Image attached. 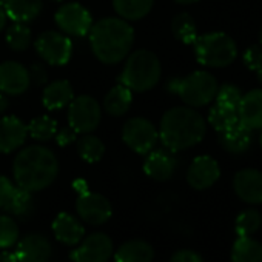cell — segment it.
<instances>
[{"instance_id": "cell-1", "label": "cell", "mask_w": 262, "mask_h": 262, "mask_svg": "<svg viewBox=\"0 0 262 262\" xmlns=\"http://www.w3.org/2000/svg\"><path fill=\"white\" fill-rule=\"evenodd\" d=\"M159 139L171 153L198 145L207 131L205 119L191 106H174L168 110L159 125Z\"/></svg>"}, {"instance_id": "cell-2", "label": "cell", "mask_w": 262, "mask_h": 262, "mask_svg": "<svg viewBox=\"0 0 262 262\" xmlns=\"http://www.w3.org/2000/svg\"><path fill=\"white\" fill-rule=\"evenodd\" d=\"M88 37L94 56L105 65H116L133 48L135 30L120 17H106L93 24Z\"/></svg>"}, {"instance_id": "cell-3", "label": "cell", "mask_w": 262, "mask_h": 262, "mask_svg": "<svg viewBox=\"0 0 262 262\" xmlns=\"http://www.w3.org/2000/svg\"><path fill=\"white\" fill-rule=\"evenodd\" d=\"M13 174L17 187L36 193L56 181L59 161L50 148L31 145L17 153L13 164Z\"/></svg>"}, {"instance_id": "cell-4", "label": "cell", "mask_w": 262, "mask_h": 262, "mask_svg": "<svg viewBox=\"0 0 262 262\" xmlns=\"http://www.w3.org/2000/svg\"><path fill=\"white\" fill-rule=\"evenodd\" d=\"M162 74V67L158 56L148 50H138L126 56L125 67L119 76V83L131 91L144 93L153 90Z\"/></svg>"}, {"instance_id": "cell-5", "label": "cell", "mask_w": 262, "mask_h": 262, "mask_svg": "<svg viewBox=\"0 0 262 262\" xmlns=\"http://www.w3.org/2000/svg\"><path fill=\"white\" fill-rule=\"evenodd\" d=\"M217 88L216 77L208 71H193L185 77H171L167 82V91L179 96L191 108H201L214 100Z\"/></svg>"}, {"instance_id": "cell-6", "label": "cell", "mask_w": 262, "mask_h": 262, "mask_svg": "<svg viewBox=\"0 0 262 262\" xmlns=\"http://www.w3.org/2000/svg\"><path fill=\"white\" fill-rule=\"evenodd\" d=\"M193 47L198 62L210 68L230 67L237 57V45L225 33H207L198 36Z\"/></svg>"}, {"instance_id": "cell-7", "label": "cell", "mask_w": 262, "mask_h": 262, "mask_svg": "<svg viewBox=\"0 0 262 262\" xmlns=\"http://www.w3.org/2000/svg\"><path fill=\"white\" fill-rule=\"evenodd\" d=\"M125 145L138 155H148L159 141V131L145 117H131L122 128Z\"/></svg>"}, {"instance_id": "cell-8", "label": "cell", "mask_w": 262, "mask_h": 262, "mask_svg": "<svg viewBox=\"0 0 262 262\" xmlns=\"http://www.w3.org/2000/svg\"><path fill=\"white\" fill-rule=\"evenodd\" d=\"M102 119V110L99 102L86 94L74 97L68 105L70 128L77 135H88L94 131Z\"/></svg>"}, {"instance_id": "cell-9", "label": "cell", "mask_w": 262, "mask_h": 262, "mask_svg": "<svg viewBox=\"0 0 262 262\" xmlns=\"http://www.w3.org/2000/svg\"><path fill=\"white\" fill-rule=\"evenodd\" d=\"M36 51L40 59L50 65H67L73 54L71 39L57 31H45L36 40Z\"/></svg>"}, {"instance_id": "cell-10", "label": "cell", "mask_w": 262, "mask_h": 262, "mask_svg": "<svg viewBox=\"0 0 262 262\" xmlns=\"http://www.w3.org/2000/svg\"><path fill=\"white\" fill-rule=\"evenodd\" d=\"M56 25L67 34L68 37H85L88 36L91 27H93V19L90 11L76 2H68L63 4L54 16Z\"/></svg>"}, {"instance_id": "cell-11", "label": "cell", "mask_w": 262, "mask_h": 262, "mask_svg": "<svg viewBox=\"0 0 262 262\" xmlns=\"http://www.w3.org/2000/svg\"><path fill=\"white\" fill-rule=\"evenodd\" d=\"M113 256V241L105 233H93L83 237L70 257L73 262H108Z\"/></svg>"}, {"instance_id": "cell-12", "label": "cell", "mask_w": 262, "mask_h": 262, "mask_svg": "<svg viewBox=\"0 0 262 262\" xmlns=\"http://www.w3.org/2000/svg\"><path fill=\"white\" fill-rule=\"evenodd\" d=\"M76 211L83 222L90 225H100L111 217L113 208L105 196L99 193L85 191L80 193L76 201Z\"/></svg>"}, {"instance_id": "cell-13", "label": "cell", "mask_w": 262, "mask_h": 262, "mask_svg": "<svg viewBox=\"0 0 262 262\" xmlns=\"http://www.w3.org/2000/svg\"><path fill=\"white\" fill-rule=\"evenodd\" d=\"M31 85L30 71L25 65L8 60L0 63V91L7 96H20Z\"/></svg>"}, {"instance_id": "cell-14", "label": "cell", "mask_w": 262, "mask_h": 262, "mask_svg": "<svg viewBox=\"0 0 262 262\" xmlns=\"http://www.w3.org/2000/svg\"><path fill=\"white\" fill-rule=\"evenodd\" d=\"M219 176L221 168L214 158L198 156L187 171V182L194 190H207L217 182Z\"/></svg>"}, {"instance_id": "cell-15", "label": "cell", "mask_w": 262, "mask_h": 262, "mask_svg": "<svg viewBox=\"0 0 262 262\" xmlns=\"http://www.w3.org/2000/svg\"><path fill=\"white\" fill-rule=\"evenodd\" d=\"M53 253L51 242L43 234L31 233L17 241V262H48Z\"/></svg>"}, {"instance_id": "cell-16", "label": "cell", "mask_w": 262, "mask_h": 262, "mask_svg": "<svg viewBox=\"0 0 262 262\" xmlns=\"http://www.w3.org/2000/svg\"><path fill=\"white\" fill-rule=\"evenodd\" d=\"M236 196L247 204H262V173L254 168H244L233 178Z\"/></svg>"}, {"instance_id": "cell-17", "label": "cell", "mask_w": 262, "mask_h": 262, "mask_svg": "<svg viewBox=\"0 0 262 262\" xmlns=\"http://www.w3.org/2000/svg\"><path fill=\"white\" fill-rule=\"evenodd\" d=\"M28 136L27 125L16 116L0 119V153H13L24 147Z\"/></svg>"}, {"instance_id": "cell-18", "label": "cell", "mask_w": 262, "mask_h": 262, "mask_svg": "<svg viewBox=\"0 0 262 262\" xmlns=\"http://www.w3.org/2000/svg\"><path fill=\"white\" fill-rule=\"evenodd\" d=\"M145 156L147 158L144 162V171L148 178L159 182L171 179V176L176 171L178 161L170 150H151Z\"/></svg>"}, {"instance_id": "cell-19", "label": "cell", "mask_w": 262, "mask_h": 262, "mask_svg": "<svg viewBox=\"0 0 262 262\" xmlns=\"http://www.w3.org/2000/svg\"><path fill=\"white\" fill-rule=\"evenodd\" d=\"M239 123L248 129H262V88H254L242 94L237 105Z\"/></svg>"}, {"instance_id": "cell-20", "label": "cell", "mask_w": 262, "mask_h": 262, "mask_svg": "<svg viewBox=\"0 0 262 262\" xmlns=\"http://www.w3.org/2000/svg\"><path fill=\"white\" fill-rule=\"evenodd\" d=\"M53 233L59 242L74 247L83 239L85 228L76 216L70 213H59L53 222Z\"/></svg>"}, {"instance_id": "cell-21", "label": "cell", "mask_w": 262, "mask_h": 262, "mask_svg": "<svg viewBox=\"0 0 262 262\" xmlns=\"http://www.w3.org/2000/svg\"><path fill=\"white\" fill-rule=\"evenodd\" d=\"M155 250L144 239H131L123 242L114 251V262H153Z\"/></svg>"}, {"instance_id": "cell-22", "label": "cell", "mask_w": 262, "mask_h": 262, "mask_svg": "<svg viewBox=\"0 0 262 262\" xmlns=\"http://www.w3.org/2000/svg\"><path fill=\"white\" fill-rule=\"evenodd\" d=\"M8 19L19 24H30L36 20L42 10L43 2L42 0H7L4 5Z\"/></svg>"}, {"instance_id": "cell-23", "label": "cell", "mask_w": 262, "mask_h": 262, "mask_svg": "<svg viewBox=\"0 0 262 262\" xmlns=\"http://www.w3.org/2000/svg\"><path fill=\"white\" fill-rule=\"evenodd\" d=\"M74 99L73 86L68 80H54L48 83L42 94V102L47 110H60L68 106L70 102Z\"/></svg>"}, {"instance_id": "cell-24", "label": "cell", "mask_w": 262, "mask_h": 262, "mask_svg": "<svg viewBox=\"0 0 262 262\" xmlns=\"http://www.w3.org/2000/svg\"><path fill=\"white\" fill-rule=\"evenodd\" d=\"M219 145L230 155H242L251 145V129L237 123L225 133H219Z\"/></svg>"}, {"instance_id": "cell-25", "label": "cell", "mask_w": 262, "mask_h": 262, "mask_svg": "<svg viewBox=\"0 0 262 262\" xmlns=\"http://www.w3.org/2000/svg\"><path fill=\"white\" fill-rule=\"evenodd\" d=\"M131 103H133V91L122 83L113 86L103 99L105 111L116 117L123 116L129 110Z\"/></svg>"}, {"instance_id": "cell-26", "label": "cell", "mask_w": 262, "mask_h": 262, "mask_svg": "<svg viewBox=\"0 0 262 262\" xmlns=\"http://www.w3.org/2000/svg\"><path fill=\"white\" fill-rule=\"evenodd\" d=\"M155 0H113L116 14L123 20H141L150 14Z\"/></svg>"}, {"instance_id": "cell-27", "label": "cell", "mask_w": 262, "mask_h": 262, "mask_svg": "<svg viewBox=\"0 0 262 262\" xmlns=\"http://www.w3.org/2000/svg\"><path fill=\"white\" fill-rule=\"evenodd\" d=\"M4 210L7 211V214H10L13 217L25 219V217L31 216V213L34 211L33 193L28 190H24L20 187H14V191L10 196L8 202L5 204Z\"/></svg>"}, {"instance_id": "cell-28", "label": "cell", "mask_w": 262, "mask_h": 262, "mask_svg": "<svg viewBox=\"0 0 262 262\" xmlns=\"http://www.w3.org/2000/svg\"><path fill=\"white\" fill-rule=\"evenodd\" d=\"M233 262H262V244L250 236H237L231 248Z\"/></svg>"}, {"instance_id": "cell-29", "label": "cell", "mask_w": 262, "mask_h": 262, "mask_svg": "<svg viewBox=\"0 0 262 262\" xmlns=\"http://www.w3.org/2000/svg\"><path fill=\"white\" fill-rule=\"evenodd\" d=\"M208 123L216 129L217 133H225L239 123L237 110L214 103V106L208 113Z\"/></svg>"}, {"instance_id": "cell-30", "label": "cell", "mask_w": 262, "mask_h": 262, "mask_svg": "<svg viewBox=\"0 0 262 262\" xmlns=\"http://www.w3.org/2000/svg\"><path fill=\"white\" fill-rule=\"evenodd\" d=\"M171 31H173L174 37L185 45H193L198 37L196 22L193 20V17L188 13H181L173 19Z\"/></svg>"}, {"instance_id": "cell-31", "label": "cell", "mask_w": 262, "mask_h": 262, "mask_svg": "<svg viewBox=\"0 0 262 262\" xmlns=\"http://www.w3.org/2000/svg\"><path fill=\"white\" fill-rule=\"evenodd\" d=\"M77 153L85 162L94 164L103 158L105 145L97 136H93L88 133V135H83L82 138L77 139Z\"/></svg>"}, {"instance_id": "cell-32", "label": "cell", "mask_w": 262, "mask_h": 262, "mask_svg": "<svg viewBox=\"0 0 262 262\" xmlns=\"http://www.w3.org/2000/svg\"><path fill=\"white\" fill-rule=\"evenodd\" d=\"M28 135L39 142L51 141L57 133V122L51 119L50 116H39L27 125Z\"/></svg>"}, {"instance_id": "cell-33", "label": "cell", "mask_w": 262, "mask_h": 262, "mask_svg": "<svg viewBox=\"0 0 262 262\" xmlns=\"http://www.w3.org/2000/svg\"><path fill=\"white\" fill-rule=\"evenodd\" d=\"M31 39H33V34H31V30L27 27V24L13 22V25L7 31V43L11 50L17 53L25 51L30 47Z\"/></svg>"}, {"instance_id": "cell-34", "label": "cell", "mask_w": 262, "mask_h": 262, "mask_svg": "<svg viewBox=\"0 0 262 262\" xmlns=\"http://www.w3.org/2000/svg\"><path fill=\"white\" fill-rule=\"evenodd\" d=\"M262 225V216L259 211L250 208V210H244L234 222V228L237 236H251L253 233H256Z\"/></svg>"}, {"instance_id": "cell-35", "label": "cell", "mask_w": 262, "mask_h": 262, "mask_svg": "<svg viewBox=\"0 0 262 262\" xmlns=\"http://www.w3.org/2000/svg\"><path fill=\"white\" fill-rule=\"evenodd\" d=\"M19 241V225L10 214H0V248H10Z\"/></svg>"}, {"instance_id": "cell-36", "label": "cell", "mask_w": 262, "mask_h": 262, "mask_svg": "<svg viewBox=\"0 0 262 262\" xmlns=\"http://www.w3.org/2000/svg\"><path fill=\"white\" fill-rule=\"evenodd\" d=\"M242 99V91L239 86L233 85V83H224L217 88V93H216V103L219 105H224V106H230V108H234L237 110V105Z\"/></svg>"}, {"instance_id": "cell-37", "label": "cell", "mask_w": 262, "mask_h": 262, "mask_svg": "<svg viewBox=\"0 0 262 262\" xmlns=\"http://www.w3.org/2000/svg\"><path fill=\"white\" fill-rule=\"evenodd\" d=\"M242 62L250 71H257L262 68V45H251L242 54Z\"/></svg>"}, {"instance_id": "cell-38", "label": "cell", "mask_w": 262, "mask_h": 262, "mask_svg": "<svg viewBox=\"0 0 262 262\" xmlns=\"http://www.w3.org/2000/svg\"><path fill=\"white\" fill-rule=\"evenodd\" d=\"M30 71V79H31V83L34 85H45L47 83V79H48V74H47V70L42 63H33L31 68L28 70Z\"/></svg>"}, {"instance_id": "cell-39", "label": "cell", "mask_w": 262, "mask_h": 262, "mask_svg": "<svg viewBox=\"0 0 262 262\" xmlns=\"http://www.w3.org/2000/svg\"><path fill=\"white\" fill-rule=\"evenodd\" d=\"M170 262H204V259L201 257L199 253H196V251H193V250L184 248V250H178V251L171 256Z\"/></svg>"}, {"instance_id": "cell-40", "label": "cell", "mask_w": 262, "mask_h": 262, "mask_svg": "<svg viewBox=\"0 0 262 262\" xmlns=\"http://www.w3.org/2000/svg\"><path fill=\"white\" fill-rule=\"evenodd\" d=\"M13 191H14L13 182L7 176H0V208L5 207V204L8 202Z\"/></svg>"}, {"instance_id": "cell-41", "label": "cell", "mask_w": 262, "mask_h": 262, "mask_svg": "<svg viewBox=\"0 0 262 262\" xmlns=\"http://www.w3.org/2000/svg\"><path fill=\"white\" fill-rule=\"evenodd\" d=\"M76 131L74 129H62V131H57L56 133V136H54V139H56V142H57V145H60V147H67V145H70V144H73L74 141H76Z\"/></svg>"}, {"instance_id": "cell-42", "label": "cell", "mask_w": 262, "mask_h": 262, "mask_svg": "<svg viewBox=\"0 0 262 262\" xmlns=\"http://www.w3.org/2000/svg\"><path fill=\"white\" fill-rule=\"evenodd\" d=\"M0 262H17V257H16L14 253L0 251Z\"/></svg>"}, {"instance_id": "cell-43", "label": "cell", "mask_w": 262, "mask_h": 262, "mask_svg": "<svg viewBox=\"0 0 262 262\" xmlns=\"http://www.w3.org/2000/svg\"><path fill=\"white\" fill-rule=\"evenodd\" d=\"M10 106V100L7 97V94H4L2 91H0V114L5 113Z\"/></svg>"}, {"instance_id": "cell-44", "label": "cell", "mask_w": 262, "mask_h": 262, "mask_svg": "<svg viewBox=\"0 0 262 262\" xmlns=\"http://www.w3.org/2000/svg\"><path fill=\"white\" fill-rule=\"evenodd\" d=\"M7 20H8L7 11H5L4 5H0V33H2V30L7 27Z\"/></svg>"}, {"instance_id": "cell-45", "label": "cell", "mask_w": 262, "mask_h": 262, "mask_svg": "<svg viewBox=\"0 0 262 262\" xmlns=\"http://www.w3.org/2000/svg\"><path fill=\"white\" fill-rule=\"evenodd\" d=\"M178 4H181V5H191V4H196V2H199V0H176Z\"/></svg>"}, {"instance_id": "cell-46", "label": "cell", "mask_w": 262, "mask_h": 262, "mask_svg": "<svg viewBox=\"0 0 262 262\" xmlns=\"http://www.w3.org/2000/svg\"><path fill=\"white\" fill-rule=\"evenodd\" d=\"M256 73H257V82H259V83H260V86H262V68H260V70H257Z\"/></svg>"}, {"instance_id": "cell-47", "label": "cell", "mask_w": 262, "mask_h": 262, "mask_svg": "<svg viewBox=\"0 0 262 262\" xmlns=\"http://www.w3.org/2000/svg\"><path fill=\"white\" fill-rule=\"evenodd\" d=\"M259 43L262 45V28H260V31H259Z\"/></svg>"}, {"instance_id": "cell-48", "label": "cell", "mask_w": 262, "mask_h": 262, "mask_svg": "<svg viewBox=\"0 0 262 262\" xmlns=\"http://www.w3.org/2000/svg\"><path fill=\"white\" fill-rule=\"evenodd\" d=\"M5 2H7V0H0V5H5Z\"/></svg>"}, {"instance_id": "cell-49", "label": "cell", "mask_w": 262, "mask_h": 262, "mask_svg": "<svg viewBox=\"0 0 262 262\" xmlns=\"http://www.w3.org/2000/svg\"><path fill=\"white\" fill-rule=\"evenodd\" d=\"M260 147H262V133H260Z\"/></svg>"}, {"instance_id": "cell-50", "label": "cell", "mask_w": 262, "mask_h": 262, "mask_svg": "<svg viewBox=\"0 0 262 262\" xmlns=\"http://www.w3.org/2000/svg\"><path fill=\"white\" fill-rule=\"evenodd\" d=\"M54 2H62V0H54Z\"/></svg>"}]
</instances>
